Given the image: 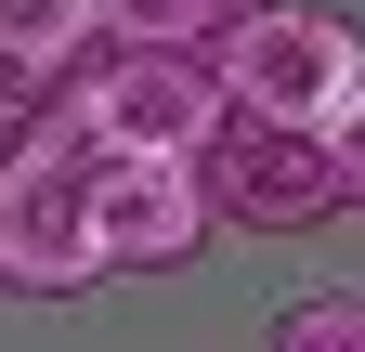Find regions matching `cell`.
Returning a JSON list of instances; mask_svg holds the SVG:
<instances>
[{"label":"cell","mask_w":365,"mask_h":352,"mask_svg":"<svg viewBox=\"0 0 365 352\" xmlns=\"http://www.w3.org/2000/svg\"><path fill=\"white\" fill-rule=\"evenodd\" d=\"M209 78L235 118H287V130H327L365 92V26L339 0H248L235 26L209 39Z\"/></svg>","instance_id":"cell-1"},{"label":"cell","mask_w":365,"mask_h":352,"mask_svg":"<svg viewBox=\"0 0 365 352\" xmlns=\"http://www.w3.org/2000/svg\"><path fill=\"white\" fill-rule=\"evenodd\" d=\"M91 157L66 118H39L26 144H0V287L14 300H78L105 287V235H91Z\"/></svg>","instance_id":"cell-2"},{"label":"cell","mask_w":365,"mask_h":352,"mask_svg":"<svg viewBox=\"0 0 365 352\" xmlns=\"http://www.w3.org/2000/svg\"><path fill=\"white\" fill-rule=\"evenodd\" d=\"M53 118L78 130L91 157H196V144H209L235 105H222L209 53H182V39H105Z\"/></svg>","instance_id":"cell-3"},{"label":"cell","mask_w":365,"mask_h":352,"mask_svg":"<svg viewBox=\"0 0 365 352\" xmlns=\"http://www.w3.org/2000/svg\"><path fill=\"white\" fill-rule=\"evenodd\" d=\"M196 196H209V222H235V235H313V222H339L327 130H287V118H222L209 144H196Z\"/></svg>","instance_id":"cell-4"},{"label":"cell","mask_w":365,"mask_h":352,"mask_svg":"<svg viewBox=\"0 0 365 352\" xmlns=\"http://www.w3.org/2000/svg\"><path fill=\"white\" fill-rule=\"evenodd\" d=\"M91 235H105V274H182L222 222L196 196V157H105L91 170Z\"/></svg>","instance_id":"cell-5"},{"label":"cell","mask_w":365,"mask_h":352,"mask_svg":"<svg viewBox=\"0 0 365 352\" xmlns=\"http://www.w3.org/2000/svg\"><path fill=\"white\" fill-rule=\"evenodd\" d=\"M91 39H105V0H0V66H26V78L91 66Z\"/></svg>","instance_id":"cell-6"},{"label":"cell","mask_w":365,"mask_h":352,"mask_svg":"<svg viewBox=\"0 0 365 352\" xmlns=\"http://www.w3.org/2000/svg\"><path fill=\"white\" fill-rule=\"evenodd\" d=\"M235 14L248 0H105V39H182V53H209Z\"/></svg>","instance_id":"cell-7"},{"label":"cell","mask_w":365,"mask_h":352,"mask_svg":"<svg viewBox=\"0 0 365 352\" xmlns=\"http://www.w3.org/2000/svg\"><path fill=\"white\" fill-rule=\"evenodd\" d=\"M274 352H365V287H313L274 314Z\"/></svg>","instance_id":"cell-8"},{"label":"cell","mask_w":365,"mask_h":352,"mask_svg":"<svg viewBox=\"0 0 365 352\" xmlns=\"http://www.w3.org/2000/svg\"><path fill=\"white\" fill-rule=\"evenodd\" d=\"M327 170H339V209H365V92L327 118Z\"/></svg>","instance_id":"cell-9"},{"label":"cell","mask_w":365,"mask_h":352,"mask_svg":"<svg viewBox=\"0 0 365 352\" xmlns=\"http://www.w3.org/2000/svg\"><path fill=\"white\" fill-rule=\"evenodd\" d=\"M39 118H53V78H26V66H0V144H26Z\"/></svg>","instance_id":"cell-10"}]
</instances>
